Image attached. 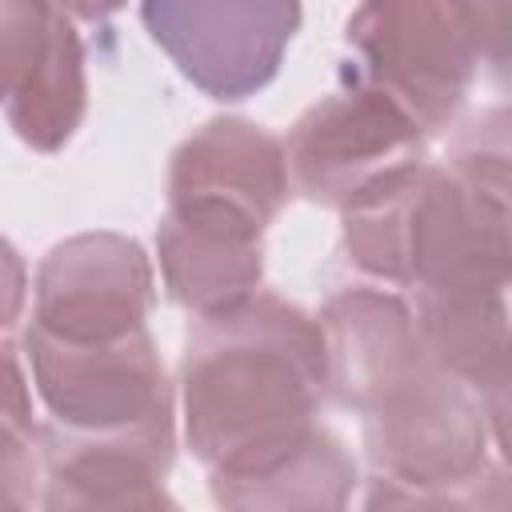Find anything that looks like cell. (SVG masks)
<instances>
[{
	"label": "cell",
	"instance_id": "1",
	"mask_svg": "<svg viewBox=\"0 0 512 512\" xmlns=\"http://www.w3.org/2000/svg\"><path fill=\"white\" fill-rule=\"evenodd\" d=\"M324 336L312 312L276 296L192 316L180 360V424L208 484H232L288 456L320 420Z\"/></svg>",
	"mask_w": 512,
	"mask_h": 512
},
{
	"label": "cell",
	"instance_id": "2",
	"mask_svg": "<svg viewBox=\"0 0 512 512\" xmlns=\"http://www.w3.org/2000/svg\"><path fill=\"white\" fill-rule=\"evenodd\" d=\"M348 264L404 292H504L508 196L428 156L340 208Z\"/></svg>",
	"mask_w": 512,
	"mask_h": 512
},
{
	"label": "cell",
	"instance_id": "3",
	"mask_svg": "<svg viewBox=\"0 0 512 512\" xmlns=\"http://www.w3.org/2000/svg\"><path fill=\"white\" fill-rule=\"evenodd\" d=\"M372 460L368 508H476L484 488L504 484V436L484 400L424 360L364 416Z\"/></svg>",
	"mask_w": 512,
	"mask_h": 512
},
{
	"label": "cell",
	"instance_id": "4",
	"mask_svg": "<svg viewBox=\"0 0 512 512\" xmlns=\"http://www.w3.org/2000/svg\"><path fill=\"white\" fill-rule=\"evenodd\" d=\"M344 48V68L392 96L428 136L456 124L480 72L448 0H360Z\"/></svg>",
	"mask_w": 512,
	"mask_h": 512
},
{
	"label": "cell",
	"instance_id": "5",
	"mask_svg": "<svg viewBox=\"0 0 512 512\" xmlns=\"http://www.w3.org/2000/svg\"><path fill=\"white\" fill-rule=\"evenodd\" d=\"M288 184L320 208H348L380 180L424 160L428 132L380 88L344 68L340 84L288 128Z\"/></svg>",
	"mask_w": 512,
	"mask_h": 512
},
{
	"label": "cell",
	"instance_id": "6",
	"mask_svg": "<svg viewBox=\"0 0 512 512\" xmlns=\"http://www.w3.org/2000/svg\"><path fill=\"white\" fill-rule=\"evenodd\" d=\"M24 360L32 392L60 428L112 432L176 408V392L148 328L84 344L28 324Z\"/></svg>",
	"mask_w": 512,
	"mask_h": 512
},
{
	"label": "cell",
	"instance_id": "7",
	"mask_svg": "<svg viewBox=\"0 0 512 512\" xmlns=\"http://www.w3.org/2000/svg\"><path fill=\"white\" fill-rule=\"evenodd\" d=\"M140 16L184 80L236 104L276 80L300 28V0H144Z\"/></svg>",
	"mask_w": 512,
	"mask_h": 512
},
{
	"label": "cell",
	"instance_id": "8",
	"mask_svg": "<svg viewBox=\"0 0 512 512\" xmlns=\"http://www.w3.org/2000/svg\"><path fill=\"white\" fill-rule=\"evenodd\" d=\"M156 272L120 232H80L48 248L32 280V324L60 340H116L148 328Z\"/></svg>",
	"mask_w": 512,
	"mask_h": 512
},
{
	"label": "cell",
	"instance_id": "9",
	"mask_svg": "<svg viewBox=\"0 0 512 512\" xmlns=\"http://www.w3.org/2000/svg\"><path fill=\"white\" fill-rule=\"evenodd\" d=\"M40 504L76 512L168 508V472L176 456V408L132 428L76 432L40 424Z\"/></svg>",
	"mask_w": 512,
	"mask_h": 512
},
{
	"label": "cell",
	"instance_id": "10",
	"mask_svg": "<svg viewBox=\"0 0 512 512\" xmlns=\"http://www.w3.org/2000/svg\"><path fill=\"white\" fill-rule=\"evenodd\" d=\"M316 324L324 336V392L360 416L428 360L408 296L376 280L336 288Z\"/></svg>",
	"mask_w": 512,
	"mask_h": 512
},
{
	"label": "cell",
	"instance_id": "11",
	"mask_svg": "<svg viewBox=\"0 0 512 512\" xmlns=\"http://www.w3.org/2000/svg\"><path fill=\"white\" fill-rule=\"evenodd\" d=\"M160 280L188 316L224 312L264 280V228L224 204L168 200L156 224Z\"/></svg>",
	"mask_w": 512,
	"mask_h": 512
},
{
	"label": "cell",
	"instance_id": "12",
	"mask_svg": "<svg viewBox=\"0 0 512 512\" xmlns=\"http://www.w3.org/2000/svg\"><path fill=\"white\" fill-rule=\"evenodd\" d=\"M284 144L252 120L216 116L200 124L168 164V200L224 204L268 228L288 204Z\"/></svg>",
	"mask_w": 512,
	"mask_h": 512
},
{
	"label": "cell",
	"instance_id": "13",
	"mask_svg": "<svg viewBox=\"0 0 512 512\" xmlns=\"http://www.w3.org/2000/svg\"><path fill=\"white\" fill-rule=\"evenodd\" d=\"M412 316L424 356L468 384L496 432L508 408V304L504 292H412Z\"/></svg>",
	"mask_w": 512,
	"mask_h": 512
},
{
	"label": "cell",
	"instance_id": "14",
	"mask_svg": "<svg viewBox=\"0 0 512 512\" xmlns=\"http://www.w3.org/2000/svg\"><path fill=\"white\" fill-rule=\"evenodd\" d=\"M88 108V80H84V40L72 20L56 16L48 44L24 84L4 104V116L20 144L32 152H60Z\"/></svg>",
	"mask_w": 512,
	"mask_h": 512
},
{
	"label": "cell",
	"instance_id": "15",
	"mask_svg": "<svg viewBox=\"0 0 512 512\" xmlns=\"http://www.w3.org/2000/svg\"><path fill=\"white\" fill-rule=\"evenodd\" d=\"M356 460L344 448L340 436H332L324 424H316L288 456L268 464L256 476L216 484L212 500L224 508H344L356 488Z\"/></svg>",
	"mask_w": 512,
	"mask_h": 512
},
{
	"label": "cell",
	"instance_id": "16",
	"mask_svg": "<svg viewBox=\"0 0 512 512\" xmlns=\"http://www.w3.org/2000/svg\"><path fill=\"white\" fill-rule=\"evenodd\" d=\"M40 424L20 352L0 336V508L40 504Z\"/></svg>",
	"mask_w": 512,
	"mask_h": 512
},
{
	"label": "cell",
	"instance_id": "17",
	"mask_svg": "<svg viewBox=\"0 0 512 512\" xmlns=\"http://www.w3.org/2000/svg\"><path fill=\"white\" fill-rule=\"evenodd\" d=\"M56 12L48 0H0V104L24 84L32 64L40 60Z\"/></svg>",
	"mask_w": 512,
	"mask_h": 512
},
{
	"label": "cell",
	"instance_id": "18",
	"mask_svg": "<svg viewBox=\"0 0 512 512\" xmlns=\"http://www.w3.org/2000/svg\"><path fill=\"white\" fill-rule=\"evenodd\" d=\"M456 24L464 28L472 52L492 72L508 68V32H512V0H448Z\"/></svg>",
	"mask_w": 512,
	"mask_h": 512
},
{
	"label": "cell",
	"instance_id": "19",
	"mask_svg": "<svg viewBox=\"0 0 512 512\" xmlns=\"http://www.w3.org/2000/svg\"><path fill=\"white\" fill-rule=\"evenodd\" d=\"M28 304V268L20 252L0 236V336L20 320Z\"/></svg>",
	"mask_w": 512,
	"mask_h": 512
},
{
	"label": "cell",
	"instance_id": "20",
	"mask_svg": "<svg viewBox=\"0 0 512 512\" xmlns=\"http://www.w3.org/2000/svg\"><path fill=\"white\" fill-rule=\"evenodd\" d=\"M128 0H48V8L72 24H100L108 16H116Z\"/></svg>",
	"mask_w": 512,
	"mask_h": 512
}]
</instances>
